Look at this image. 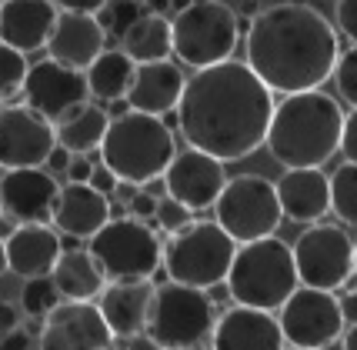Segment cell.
Listing matches in <instances>:
<instances>
[{
  "instance_id": "obj_1",
  "label": "cell",
  "mask_w": 357,
  "mask_h": 350,
  "mask_svg": "<svg viewBox=\"0 0 357 350\" xmlns=\"http://www.w3.org/2000/svg\"><path fill=\"white\" fill-rule=\"evenodd\" d=\"M174 114L187 147L224 164L264 147L274 93L244 61H220L187 80Z\"/></svg>"
},
{
  "instance_id": "obj_2",
  "label": "cell",
  "mask_w": 357,
  "mask_h": 350,
  "mask_svg": "<svg viewBox=\"0 0 357 350\" xmlns=\"http://www.w3.org/2000/svg\"><path fill=\"white\" fill-rule=\"evenodd\" d=\"M244 54L250 74L271 93L287 97L321 91V84L331 80L341 44L337 31L317 7L304 0H274L250 17Z\"/></svg>"
},
{
  "instance_id": "obj_3",
  "label": "cell",
  "mask_w": 357,
  "mask_h": 350,
  "mask_svg": "<svg viewBox=\"0 0 357 350\" xmlns=\"http://www.w3.org/2000/svg\"><path fill=\"white\" fill-rule=\"evenodd\" d=\"M344 107L324 91L287 93L267 123V151L280 167H321L337 153Z\"/></svg>"
},
{
  "instance_id": "obj_4",
  "label": "cell",
  "mask_w": 357,
  "mask_h": 350,
  "mask_svg": "<svg viewBox=\"0 0 357 350\" xmlns=\"http://www.w3.org/2000/svg\"><path fill=\"white\" fill-rule=\"evenodd\" d=\"M174 153H177V144L164 121L151 114H137V110L110 117L107 134L97 147L100 167H107L117 181L134 183V187L160 177Z\"/></svg>"
},
{
  "instance_id": "obj_5",
  "label": "cell",
  "mask_w": 357,
  "mask_h": 350,
  "mask_svg": "<svg viewBox=\"0 0 357 350\" xmlns=\"http://www.w3.org/2000/svg\"><path fill=\"white\" fill-rule=\"evenodd\" d=\"M227 294L237 307H250V310H267L274 314L301 284L294 274V260H291V247L280 237H261L241 244L234 250V260L227 267Z\"/></svg>"
},
{
  "instance_id": "obj_6",
  "label": "cell",
  "mask_w": 357,
  "mask_h": 350,
  "mask_svg": "<svg viewBox=\"0 0 357 350\" xmlns=\"http://www.w3.org/2000/svg\"><path fill=\"white\" fill-rule=\"evenodd\" d=\"M214 320L218 310L207 290L167 280L164 287H154L144 334L157 350H201L211 340Z\"/></svg>"
},
{
  "instance_id": "obj_7",
  "label": "cell",
  "mask_w": 357,
  "mask_h": 350,
  "mask_svg": "<svg viewBox=\"0 0 357 350\" xmlns=\"http://www.w3.org/2000/svg\"><path fill=\"white\" fill-rule=\"evenodd\" d=\"M237 40L241 20L224 0H194L171 20V54L194 70L231 61Z\"/></svg>"
},
{
  "instance_id": "obj_8",
  "label": "cell",
  "mask_w": 357,
  "mask_h": 350,
  "mask_svg": "<svg viewBox=\"0 0 357 350\" xmlns=\"http://www.w3.org/2000/svg\"><path fill=\"white\" fill-rule=\"evenodd\" d=\"M234 250L237 244L214 220H190L184 230L171 234L167 244L160 247V264L171 277V284L211 290L227 277Z\"/></svg>"
},
{
  "instance_id": "obj_9",
  "label": "cell",
  "mask_w": 357,
  "mask_h": 350,
  "mask_svg": "<svg viewBox=\"0 0 357 350\" xmlns=\"http://www.w3.org/2000/svg\"><path fill=\"white\" fill-rule=\"evenodd\" d=\"M280 207L274 183L261 174H241L224 183L214 200V224L234 244H250L261 237H274L280 227Z\"/></svg>"
},
{
  "instance_id": "obj_10",
  "label": "cell",
  "mask_w": 357,
  "mask_h": 350,
  "mask_svg": "<svg viewBox=\"0 0 357 350\" xmlns=\"http://www.w3.org/2000/svg\"><path fill=\"white\" fill-rule=\"evenodd\" d=\"M291 260L301 287L337 294L354 277L357 247L354 237L337 224H311L291 244Z\"/></svg>"
},
{
  "instance_id": "obj_11",
  "label": "cell",
  "mask_w": 357,
  "mask_h": 350,
  "mask_svg": "<svg viewBox=\"0 0 357 350\" xmlns=\"http://www.w3.org/2000/svg\"><path fill=\"white\" fill-rule=\"evenodd\" d=\"M160 237L151 224H140L134 217L107 220L91 237V254L107 280H151L160 267Z\"/></svg>"
},
{
  "instance_id": "obj_12",
  "label": "cell",
  "mask_w": 357,
  "mask_h": 350,
  "mask_svg": "<svg viewBox=\"0 0 357 350\" xmlns=\"http://www.w3.org/2000/svg\"><path fill=\"white\" fill-rule=\"evenodd\" d=\"M280 317V337L284 344L297 350H321L344 334V317L337 307V294L331 290H314V287H297L284 304L278 307Z\"/></svg>"
},
{
  "instance_id": "obj_13",
  "label": "cell",
  "mask_w": 357,
  "mask_h": 350,
  "mask_svg": "<svg viewBox=\"0 0 357 350\" xmlns=\"http://www.w3.org/2000/svg\"><path fill=\"white\" fill-rule=\"evenodd\" d=\"M114 347L107 324L93 300H61L44 317L37 350H107Z\"/></svg>"
},
{
  "instance_id": "obj_14",
  "label": "cell",
  "mask_w": 357,
  "mask_h": 350,
  "mask_svg": "<svg viewBox=\"0 0 357 350\" xmlns=\"http://www.w3.org/2000/svg\"><path fill=\"white\" fill-rule=\"evenodd\" d=\"M54 147V123L44 121L37 110L27 104H7L0 110V167H44L47 153Z\"/></svg>"
},
{
  "instance_id": "obj_15",
  "label": "cell",
  "mask_w": 357,
  "mask_h": 350,
  "mask_svg": "<svg viewBox=\"0 0 357 350\" xmlns=\"http://www.w3.org/2000/svg\"><path fill=\"white\" fill-rule=\"evenodd\" d=\"M20 93L27 97V107L50 123H57L63 114H70L74 107L91 100L84 74L57 61H37L33 67H27Z\"/></svg>"
},
{
  "instance_id": "obj_16",
  "label": "cell",
  "mask_w": 357,
  "mask_h": 350,
  "mask_svg": "<svg viewBox=\"0 0 357 350\" xmlns=\"http://www.w3.org/2000/svg\"><path fill=\"white\" fill-rule=\"evenodd\" d=\"M160 177H164V187H167V197L184 204L190 213L214 207L218 194L227 183V174H224L220 160H214V157H207L201 151H190V147L174 153Z\"/></svg>"
},
{
  "instance_id": "obj_17",
  "label": "cell",
  "mask_w": 357,
  "mask_h": 350,
  "mask_svg": "<svg viewBox=\"0 0 357 350\" xmlns=\"http://www.w3.org/2000/svg\"><path fill=\"white\" fill-rule=\"evenodd\" d=\"M61 183L44 167L7 170L0 177V217L14 224H50Z\"/></svg>"
},
{
  "instance_id": "obj_18",
  "label": "cell",
  "mask_w": 357,
  "mask_h": 350,
  "mask_svg": "<svg viewBox=\"0 0 357 350\" xmlns=\"http://www.w3.org/2000/svg\"><path fill=\"white\" fill-rule=\"evenodd\" d=\"M151 300H154L151 280H110L97 294V310L114 340H134L144 337Z\"/></svg>"
},
{
  "instance_id": "obj_19",
  "label": "cell",
  "mask_w": 357,
  "mask_h": 350,
  "mask_svg": "<svg viewBox=\"0 0 357 350\" xmlns=\"http://www.w3.org/2000/svg\"><path fill=\"white\" fill-rule=\"evenodd\" d=\"M211 350H284L278 317L267 310L231 307L214 320Z\"/></svg>"
},
{
  "instance_id": "obj_20",
  "label": "cell",
  "mask_w": 357,
  "mask_h": 350,
  "mask_svg": "<svg viewBox=\"0 0 357 350\" xmlns=\"http://www.w3.org/2000/svg\"><path fill=\"white\" fill-rule=\"evenodd\" d=\"M104 40H107V33L100 31L97 17L57 10V20H54L50 37H47V54H50L47 61H57L84 74L93 63V57L104 50Z\"/></svg>"
},
{
  "instance_id": "obj_21",
  "label": "cell",
  "mask_w": 357,
  "mask_h": 350,
  "mask_svg": "<svg viewBox=\"0 0 357 350\" xmlns=\"http://www.w3.org/2000/svg\"><path fill=\"white\" fill-rule=\"evenodd\" d=\"M187 77L181 67L171 61H154V63H137L130 87H127V107L137 114H151V117H164L177 110L181 93H184Z\"/></svg>"
},
{
  "instance_id": "obj_22",
  "label": "cell",
  "mask_w": 357,
  "mask_h": 350,
  "mask_svg": "<svg viewBox=\"0 0 357 350\" xmlns=\"http://www.w3.org/2000/svg\"><path fill=\"white\" fill-rule=\"evenodd\" d=\"M57 7L50 0H0V44L17 54H33L47 47Z\"/></svg>"
},
{
  "instance_id": "obj_23",
  "label": "cell",
  "mask_w": 357,
  "mask_h": 350,
  "mask_svg": "<svg viewBox=\"0 0 357 350\" xmlns=\"http://www.w3.org/2000/svg\"><path fill=\"white\" fill-rule=\"evenodd\" d=\"M3 250H7V271L33 280V277H50L63 247L57 230H50L47 224H17L14 234L3 241Z\"/></svg>"
},
{
  "instance_id": "obj_24",
  "label": "cell",
  "mask_w": 357,
  "mask_h": 350,
  "mask_svg": "<svg viewBox=\"0 0 357 350\" xmlns=\"http://www.w3.org/2000/svg\"><path fill=\"white\" fill-rule=\"evenodd\" d=\"M280 217L294 224H317L327 213V174L321 167L284 170V177L274 183Z\"/></svg>"
},
{
  "instance_id": "obj_25",
  "label": "cell",
  "mask_w": 357,
  "mask_h": 350,
  "mask_svg": "<svg viewBox=\"0 0 357 350\" xmlns=\"http://www.w3.org/2000/svg\"><path fill=\"white\" fill-rule=\"evenodd\" d=\"M50 224L70 241H91L107 224V197L97 194L91 183H67L57 194Z\"/></svg>"
},
{
  "instance_id": "obj_26",
  "label": "cell",
  "mask_w": 357,
  "mask_h": 350,
  "mask_svg": "<svg viewBox=\"0 0 357 350\" xmlns=\"http://www.w3.org/2000/svg\"><path fill=\"white\" fill-rule=\"evenodd\" d=\"M107 123H110L107 110L87 100V104L74 107L70 114H63L61 121L54 123V140L70 157H93L104 134H107Z\"/></svg>"
},
{
  "instance_id": "obj_27",
  "label": "cell",
  "mask_w": 357,
  "mask_h": 350,
  "mask_svg": "<svg viewBox=\"0 0 357 350\" xmlns=\"http://www.w3.org/2000/svg\"><path fill=\"white\" fill-rule=\"evenodd\" d=\"M50 280H54V287L61 294V300H93L107 284L100 264L80 247L61 250V257H57L54 271H50Z\"/></svg>"
},
{
  "instance_id": "obj_28",
  "label": "cell",
  "mask_w": 357,
  "mask_h": 350,
  "mask_svg": "<svg viewBox=\"0 0 357 350\" xmlns=\"http://www.w3.org/2000/svg\"><path fill=\"white\" fill-rule=\"evenodd\" d=\"M121 54L134 63L171 61V20L160 14H140L121 31Z\"/></svg>"
},
{
  "instance_id": "obj_29",
  "label": "cell",
  "mask_w": 357,
  "mask_h": 350,
  "mask_svg": "<svg viewBox=\"0 0 357 350\" xmlns=\"http://www.w3.org/2000/svg\"><path fill=\"white\" fill-rule=\"evenodd\" d=\"M130 77H134V63L127 61L121 50H100L93 63L87 67V93L104 100V104H114V100H124L127 87H130Z\"/></svg>"
},
{
  "instance_id": "obj_30",
  "label": "cell",
  "mask_w": 357,
  "mask_h": 350,
  "mask_svg": "<svg viewBox=\"0 0 357 350\" xmlns=\"http://www.w3.org/2000/svg\"><path fill=\"white\" fill-rule=\"evenodd\" d=\"M327 211L337 213L341 224H357V164L344 160L341 167L327 177Z\"/></svg>"
},
{
  "instance_id": "obj_31",
  "label": "cell",
  "mask_w": 357,
  "mask_h": 350,
  "mask_svg": "<svg viewBox=\"0 0 357 350\" xmlns=\"http://www.w3.org/2000/svg\"><path fill=\"white\" fill-rule=\"evenodd\" d=\"M57 304H61V294H57L50 277L24 280V290H20V314H27V317H33V320L37 317L44 320Z\"/></svg>"
},
{
  "instance_id": "obj_32",
  "label": "cell",
  "mask_w": 357,
  "mask_h": 350,
  "mask_svg": "<svg viewBox=\"0 0 357 350\" xmlns=\"http://www.w3.org/2000/svg\"><path fill=\"white\" fill-rule=\"evenodd\" d=\"M27 57L10 50L7 44H0V104H7L10 97L20 93L24 87V77H27Z\"/></svg>"
},
{
  "instance_id": "obj_33",
  "label": "cell",
  "mask_w": 357,
  "mask_h": 350,
  "mask_svg": "<svg viewBox=\"0 0 357 350\" xmlns=\"http://www.w3.org/2000/svg\"><path fill=\"white\" fill-rule=\"evenodd\" d=\"M334 84H337V93H341V100L351 110H357V47H347L337 54V61H334Z\"/></svg>"
},
{
  "instance_id": "obj_34",
  "label": "cell",
  "mask_w": 357,
  "mask_h": 350,
  "mask_svg": "<svg viewBox=\"0 0 357 350\" xmlns=\"http://www.w3.org/2000/svg\"><path fill=\"white\" fill-rule=\"evenodd\" d=\"M190 220H194V213L187 211L184 204H177V200H171V197H160V200H157L154 224L164 230L167 237H171V234H177V230H184Z\"/></svg>"
},
{
  "instance_id": "obj_35",
  "label": "cell",
  "mask_w": 357,
  "mask_h": 350,
  "mask_svg": "<svg viewBox=\"0 0 357 350\" xmlns=\"http://www.w3.org/2000/svg\"><path fill=\"white\" fill-rule=\"evenodd\" d=\"M337 153H344V160H354V164H357V110H344Z\"/></svg>"
},
{
  "instance_id": "obj_36",
  "label": "cell",
  "mask_w": 357,
  "mask_h": 350,
  "mask_svg": "<svg viewBox=\"0 0 357 350\" xmlns=\"http://www.w3.org/2000/svg\"><path fill=\"white\" fill-rule=\"evenodd\" d=\"M334 17H337L334 31H341L347 40H357V0H337Z\"/></svg>"
},
{
  "instance_id": "obj_37",
  "label": "cell",
  "mask_w": 357,
  "mask_h": 350,
  "mask_svg": "<svg viewBox=\"0 0 357 350\" xmlns=\"http://www.w3.org/2000/svg\"><path fill=\"white\" fill-rule=\"evenodd\" d=\"M154 211H157V200L151 197V194H144L140 187H137V194L127 200V217H134L140 224H151V220H154Z\"/></svg>"
},
{
  "instance_id": "obj_38",
  "label": "cell",
  "mask_w": 357,
  "mask_h": 350,
  "mask_svg": "<svg viewBox=\"0 0 357 350\" xmlns=\"http://www.w3.org/2000/svg\"><path fill=\"white\" fill-rule=\"evenodd\" d=\"M54 7H61L63 14H87V17H97L110 0H50Z\"/></svg>"
},
{
  "instance_id": "obj_39",
  "label": "cell",
  "mask_w": 357,
  "mask_h": 350,
  "mask_svg": "<svg viewBox=\"0 0 357 350\" xmlns=\"http://www.w3.org/2000/svg\"><path fill=\"white\" fill-rule=\"evenodd\" d=\"M0 350H37V340H33L27 330H10V334L0 337Z\"/></svg>"
},
{
  "instance_id": "obj_40",
  "label": "cell",
  "mask_w": 357,
  "mask_h": 350,
  "mask_svg": "<svg viewBox=\"0 0 357 350\" xmlns=\"http://www.w3.org/2000/svg\"><path fill=\"white\" fill-rule=\"evenodd\" d=\"M91 170H93V164H91V157H70V164H67V177H70V183H87L91 181Z\"/></svg>"
},
{
  "instance_id": "obj_41",
  "label": "cell",
  "mask_w": 357,
  "mask_h": 350,
  "mask_svg": "<svg viewBox=\"0 0 357 350\" xmlns=\"http://www.w3.org/2000/svg\"><path fill=\"white\" fill-rule=\"evenodd\" d=\"M87 183H91L97 194H104V197H107V194H114V187H117V177H114L107 167H93L91 170V181H87Z\"/></svg>"
},
{
  "instance_id": "obj_42",
  "label": "cell",
  "mask_w": 357,
  "mask_h": 350,
  "mask_svg": "<svg viewBox=\"0 0 357 350\" xmlns=\"http://www.w3.org/2000/svg\"><path fill=\"white\" fill-rule=\"evenodd\" d=\"M20 327V310L7 300H0V334H10Z\"/></svg>"
},
{
  "instance_id": "obj_43",
  "label": "cell",
  "mask_w": 357,
  "mask_h": 350,
  "mask_svg": "<svg viewBox=\"0 0 357 350\" xmlns=\"http://www.w3.org/2000/svg\"><path fill=\"white\" fill-rule=\"evenodd\" d=\"M337 307H341L344 324H347V327H354V324H357V297H354V294H347V290H344V294H337Z\"/></svg>"
},
{
  "instance_id": "obj_44",
  "label": "cell",
  "mask_w": 357,
  "mask_h": 350,
  "mask_svg": "<svg viewBox=\"0 0 357 350\" xmlns=\"http://www.w3.org/2000/svg\"><path fill=\"white\" fill-rule=\"evenodd\" d=\"M44 164H47V167H54V170H61V174H63V170H67V164H70V153L63 151V147H54V151L47 153Z\"/></svg>"
},
{
  "instance_id": "obj_45",
  "label": "cell",
  "mask_w": 357,
  "mask_h": 350,
  "mask_svg": "<svg viewBox=\"0 0 357 350\" xmlns=\"http://www.w3.org/2000/svg\"><path fill=\"white\" fill-rule=\"evenodd\" d=\"M140 190H144V194H151V197H154V200L167 197V187H164V177H154V181L140 183Z\"/></svg>"
},
{
  "instance_id": "obj_46",
  "label": "cell",
  "mask_w": 357,
  "mask_h": 350,
  "mask_svg": "<svg viewBox=\"0 0 357 350\" xmlns=\"http://www.w3.org/2000/svg\"><path fill=\"white\" fill-rule=\"evenodd\" d=\"M134 194H137V187H134V183L117 181V187H114V200H117V204H124V207H127V200L134 197Z\"/></svg>"
},
{
  "instance_id": "obj_47",
  "label": "cell",
  "mask_w": 357,
  "mask_h": 350,
  "mask_svg": "<svg viewBox=\"0 0 357 350\" xmlns=\"http://www.w3.org/2000/svg\"><path fill=\"white\" fill-rule=\"evenodd\" d=\"M147 7H151L147 14H160V17H164V10H171V0H147Z\"/></svg>"
},
{
  "instance_id": "obj_48",
  "label": "cell",
  "mask_w": 357,
  "mask_h": 350,
  "mask_svg": "<svg viewBox=\"0 0 357 350\" xmlns=\"http://www.w3.org/2000/svg\"><path fill=\"white\" fill-rule=\"evenodd\" d=\"M7 274V250H3V241H0V277Z\"/></svg>"
},
{
  "instance_id": "obj_49",
  "label": "cell",
  "mask_w": 357,
  "mask_h": 350,
  "mask_svg": "<svg viewBox=\"0 0 357 350\" xmlns=\"http://www.w3.org/2000/svg\"><path fill=\"white\" fill-rule=\"evenodd\" d=\"M107 350H127V347H107Z\"/></svg>"
},
{
  "instance_id": "obj_50",
  "label": "cell",
  "mask_w": 357,
  "mask_h": 350,
  "mask_svg": "<svg viewBox=\"0 0 357 350\" xmlns=\"http://www.w3.org/2000/svg\"><path fill=\"white\" fill-rule=\"evenodd\" d=\"M287 350H297V347H287Z\"/></svg>"
}]
</instances>
